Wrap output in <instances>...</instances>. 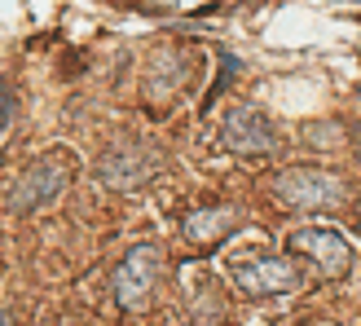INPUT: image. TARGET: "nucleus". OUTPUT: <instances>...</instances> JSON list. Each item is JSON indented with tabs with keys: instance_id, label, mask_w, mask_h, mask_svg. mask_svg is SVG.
Returning a JSON list of instances; mask_svg holds the SVG:
<instances>
[{
	"instance_id": "nucleus-1",
	"label": "nucleus",
	"mask_w": 361,
	"mask_h": 326,
	"mask_svg": "<svg viewBox=\"0 0 361 326\" xmlns=\"http://www.w3.org/2000/svg\"><path fill=\"white\" fill-rule=\"evenodd\" d=\"M159 278H164V247L159 243H137L128 247V256L119 260L115 278H111V296L119 309L141 313L159 291Z\"/></svg>"
},
{
	"instance_id": "nucleus-2",
	"label": "nucleus",
	"mask_w": 361,
	"mask_h": 326,
	"mask_svg": "<svg viewBox=\"0 0 361 326\" xmlns=\"http://www.w3.org/2000/svg\"><path fill=\"white\" fill-rule=\"evenodd\" d=\"M164 163H168L164 150L150 146V141H115V146L97 159V181L106 190L128 194V190H141L146 181H154L164 172Z\"/></svg>"
},
{
	"instance_id": "nucleus-3",
	"label": "nucleus",
	"mask_w": 361,
	"mask_h": 326,
	"mask_svg": "<svg viewBox=\"0 0 361 326\" xmlns=\"http://www.w3.org/2000/svg\"><path fill=\"white\" fill-rule=\"evenodd\" d=\"M66 181H71V159L66 155H40V159H31L27 168L18 172L13 190H9V212L31 216V212L49 207L53 198L66 190Z\"/></svg>"
},
{
	"instance_id": "nucleus-4",
	"label": "nucleus",
	"mask_w": 361,
	"mask_h": 326,
	"mask_svg": "<svg viewBox=\"0 0 361 326\" xmlns=\"http://www.w3.org/2000/svg\"><path fill=\"white\" fill-rule=\"evenodd\" d=\"M274 194L291 207L326 212V207H344L348 186L335 172H322V168H286V172L274 176Z\"/></svg>"
},
{
	"instance_id": "nucleus-5",
	"label": "nucleus",
	"mask_w": 361,
	"mask_h": 326,
	"mask_svg": "<svg viewBox=\"0 0 361 326\" xmlns=\"http://www.w3.org/2000/svg\"><path fill=\"white\" fill-rule=\"evenodd\" d=\"M291 256L300 251V256H309L326 278H344L348 269H353V247H348V239L339 229H331V225H300V229H291Z\"/></svg>"
},
{
	"instance_id": "nucleus-6",
	"label": "nucleus",
	"mask_w": 361,
	"mask_h": 326,
	"mask_svg": "<svg viewBox=\"0 0 361 326\" xmlns=\"http://www.w3.org/2000/svg\"><path fill=\"white\" fill-rule=\"evenodd\" d=\"M233 278L247 296H286L304 286V269L295 256H264V260L233 265Z\"/></svg>"
},
{
	"instance_id": "nucleus-7",
	"label": "nucleus",
	"mask_w": 361,
	"mask_h": 326,
	"mask_svg": "<svg viewBox=\"0 0 361 326\" xmlns=\"http://www.w3.org/2000/svg\"><path fill=\"white\" fill-rule=\"evenodd\" d=\"M221 141L233 155H274L278 150V128L256 106H233L221 123Z\"/></svg>"
},
{
	"instance_id": "nucleus-8",
	"label": "nucleus",
	"mask_w": 361,
	"mask_h": 326,
	"mask_svg": "<svg viewBox=\"0 0 361 326\" xmlns=\"http://www.w3.org/2000/svg\"><path fill=\"white\" fill-rule=\"evenodd\" d=\"M243 225V212L225 203V207H194L185 221H180V229H185V243L194 247H216L225 243V234H233Z\"/></svg>"
},
{
	"instance_id": "nucleus-9",
	"label": "nucleus",
	"mask_w": 361,
	"mask_h": 326,
	"mask_svg": "<svg viewBox=\"0 0 361 326\" xmlns=\"http://www.w3.org/2000/svg\"><path fill=\"white\" fill-rule=\"evenodd\" d=\"M357 159H361V137H357Z\"/></svg>"
},
{
	"instance_id": "nucleus-10",
	"label": "nucleus",
	"mask_w": 361,
	"mask_h": 326,
	"mask_svg": "<svg viewBox=\"0 0 361 326\" xmlns=\"http://www.w3.org/2000/svg\"><path fill=\"white\" fill-rule=\"evenodd\" d=\"M0 278H5V269H0Z\"/></svg>"
}]
</instances>
